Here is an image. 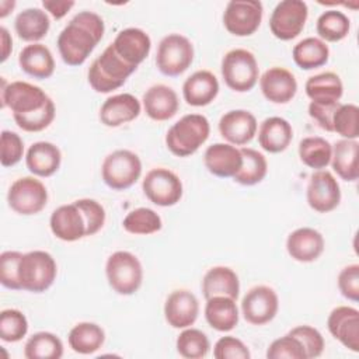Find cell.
<instances>
[{
	"instance_id": "f1b7e54d",
	"label": "cell",
	"mask_w": 359,
	"mask_h": 359,
	"mask_svg": "<svg viewBox=\"0 0 359 359\" xmlns=\"http://www.w3.org/2000/svg\"><path fill=\"white\" fill-rule=\"evenodd\" d=\"M293 139L292 125L280 116L264 119L258 128V143L268 153L285 151Z\"/></svg>"
},
{
	"instance_id": "3957f363",
	"label": "cell",
	"mask_w": 359,
	"mask_h": 359,
	"mask_svg": "<svg viewBox=\"0 0 359 359\" xmlns=\"http://www.w3.org/2000/svg\"><path fill=\"white\" fill-rule=\"evenodd\" d=\"M136 69L119 57L109 43L90 65L87 79L94 91L107 94L122 87Z\"/></svg>"
},
{
	"instance_id": "603a6c76",
	"label": "cell",
	"mask_w": 359,
	"mask_h": 359,
	"mask_svg": "<svg viewBox=\"0 0 359 359\" xmlns=\"http://www.w3.org/2000/svg\"><path fill=\"white\" fill-rule=\"evenodd\" d=\"M203 164L216 177L233 178L243 164L241 150L230 143H215L205 150Z\"/></svg>"
},
{
	"instance_id": "f6af8a7d",
	"label": "cell",
	"mask_w": 359,
	"mask_h": 359,
	"mask_svg": "<svg viewBox=\"0 0 359 359\" xmlns=\"http://www.w3.org/2000/svg\"><path fill=\"white\" fill-rule=\"evenodd\" d=\"M56 107L50 100L43 108L25 115H13L17 126L24 132H41L46 129L55 119Z\"/></svg>"
},
{
	"instance_id": "60d3db41",
	"label": "cell",
	"mask_w": 359,
	"mask_h": 359,
	"mask_svg": "<svg viewBox=\"0 0 359 359\" xmlns=\"http://www.w3.org/2000/svg\"><path fill=\"white\" fill-rule=\"evenodd\" d=\"M122 227L136 236H147L161 230L163 222L157 212L150 208H137L130 210L122 220Z\"/></svg>"
},
{
	"instance_id": "d6a6232c",
	"label": "cell",
	"mask_w": 359,
	"mask_h": 359,
	"mask_svg": "<svg viewBox=\"0 0 359 359\" xmlns=\"http://www.w3.org/2000/svg\"><path fill=\"white\" fill-rule=\"evenodd\" d=\"M50 28V21L46 11L31 7L25 8L17 14L14 20V29L20 39L25 42L36 43L42 38L46 36Z\"/></svg>"
},
{
	"instance_id": "8d00e7d4",
	"label": "cell",
	"mask_w": 359,
	"mask_h": 359,
	"mask_svg": "<svg viewBox=\"0 0 359 359\" xmlns=\"http://www.w3.org/2000/svg\"><path fill=\"white\" fill-rule=\"evenodd\" d=\"M331 156L332 144L321 136H307L299 143L300 161L313 170L325 168L331 161Z\"/></svg>"
},
{
	"instance_id": "bcb514c9",
	"label": "cell",
	"mask_w": 359,
	"mask_h": 359,
	"mask_svg": "<svg viewBox=\"0 0 359 359\" xmlns=\"http://www.w3.org/2000/svg\"><path fill=\"white\" fill-rule=\"evenodd\" d=\"M287 334L300 341L307 359L318 358L323 353L325 344L321 332L317 328L304 324V325H297L292 328Z\"/></svg>"
},
{
	"instance_id": "6da1fadb",
	"label": "cell",
	"mask_w": 359,
	"mask_h": 359,
	"mask_svg": "<svg viewBox=\"0 0 359 359\" xmlns=\"http://www.w3.org/2000/svg\"><path fill=\"white\" fill-rule=\"evenodd\" d=\"M104 32V20L97 13H77L60 31L56 41L62 60L69 66H81L102 39Z\"/></svg>"
},
{
	"instance_id": "7c38bea8",
	"label": "cell",
	"mask_w": 359,
	"mask_h": 359,
	"mask_svg": "<svg viewBox=\"0 0 359 359\" xmlns=\"http://www.w3.org/2000/svg\"><path fill=\"white\" fill-rule=\"evenodd\" d=\"M52 98L38 86L27 81H11L1 87V107H7L13 115H25L43 108Z\"/></svg>"
},
{
	"instance_id": "9c48e42d",
	"label": "cell",
	"mask_w": 359,
	"mask_h": 359,
	"mask_svg": "<svg viewBox=\"0 0 359 359\" xmlns=\"http://www.w3.org/2000/svg\"><path fill=\"white\" fill-rule=\"evenodd\" d=\"M7 202L11 210L18 215H36L48 203V191L43 182L38 178L21 177L8 188Z\"/></svg>"
},
{
	"instance_id": "7bdbcfd3",
	"label": "cell",
	"mask_w": 359,
	"mask_h": 359,
	"mask_svg": "<svg viewBox=\"0 0 359 359\" xmlns=\"http://www.w3.org/2000/svg\"><path fill=\"white\" fill-rule=\"evenodd\" d=\"M332 132L342 139L356 140L359 137V108L355 104H339L332 118Z\"/></svg>"
},
{
	"instance_id": "ee69618b",
	"label": "cell",
	"mask_w": 359,
	"mask_h": 359,
	"mask_svg": "<svg viewBox=\"0 0 359 359\" xmlns=\"http://www.w3.org/2000/svg\"><path fill=\"white\" fill-rule=\"evenodd\" d=\"M28 332V320L17 309H6L0 313V338L4 342H18Z\"/></svg>"
},
{
	"instance_id": "9f6ffc18",
	"label": "cell",
	"mask_w": 359,
	"mask_h": 359,
	"mask_svg": "<svg viewBox=\"0 0 359 359\" xmlns=\"http://www.w3.org/2000/svg\"><path fill=\"white\" fill-rule=\"evenodd\" d=\"M0 42H1V62H6L13 49V39L6 27H0Z\"/></svg>"
},
{
	"instance_id": "6f0895ef",
	"label": "cell",
	"mask_w": 359,
	"mask_h": 359,
	"mask_svg": "<svg viewBox=\"0 0 359 359\" xmlns=\"http://www.w3.org/2000/svg\"><path fill=\"white\" fill-rule=\"evenodd\" d=\"M14 7H15V1H10V0L0 1V18H4Z\"/></svg>"
},
{
	"instance_id": "9a60e30c",
	"label": "cell",
	"mask_w": 359,
	"mask_h": 359,
	"mask_svg": "<svg viewBox=\"0 0 359 359\" xmlns=\"http://www.w3.org/2000/svg\"><path fill=\"white\" fill-rule=\"evenodd\" d=\"M306 198L309 206L318 213L334 210L341 202V188L335 177L327 170H318L311 174Z\"/></svg>"
},
{
	"instance_id": "ffe728a7",
	"label": "cell",
	"mask_w": 359,
	"mask_h": 359,
	"mask_svg": "<svg viewBox=\"0 0 359 359\" xmlns=\"http://www.w3.org/2000/svg\"><path fill=\"white\" fill-rule=\"evenodd\" d=\"M259 88L269 102L287 104L297 93V81L290 70L273 66L259 77Z\"/></svg>"
},
{
	"instance_id": "4316f807",
	"label": "cell",
	"mask_w": 359,
	"mask_h": 359,
	"mask_svg": "<svg viewBox=\"0 0 359 359\" xmlns=\"http://www.w3.org/2000/svg\"><path fill=\"white\" fill-rule=\"evenodd\" d=\"M62 163L60 149L50 142L32 143L25 154L27 168L36 177L53 175Z\"/></svg>"
},
{
	"instance_id": "e575fe53",
	"label": "cell",
	"mask_w": 359,
	"mask_h": 359,
	"mask_svg": "<svg viewBox=\"0 0 359 359\" xmlns=\"http://www.w3.org/2000/svg\"><path fill=\"white\" fill-rule=\"evenodd\" d=\"M105 341V332L104 330L90 321H83L76 324L67 337L69 346L72 351L80 355H91L97 352Z\"/></svg>"
},
{
	"instance_id": "f35d334b",
	"label": "cell",
	"mask_w": 359,
	"mask_h": 359,
	"mask_svg": "<svg viewBox=\"0 0 359 359\" xmlns=\"http://www.w3.org/2000/svg\"><path fill=\"white\" fill-rule=\"evenodd\" d=\"M243 164L233 180L241 185H255L261 182L268 172V161L262 153L251 147H241Z\"/></svg>"
},
{
	"instance_id": "f546056e",
	"label": "cell",
	"mask_w": 359,
	"mask_h": 359,
	"mask_svg": "<svg viewBox=\"0 0 359 359\" xmlns=\"http://www.w3.org/2000/svg\"><path fill=\"white\" fill-rule=\"evenodd\" d=\"M202 293L205 299L213 296H227L237 300L240 294V280L237 273L229 266H213L202 279Z\"/></svg>"
},
{
	"instance_id": "d590c367",
	"label": "cell",
	"mask_w": 359,
	"mask_h": 359,
	"mask_svg": "<svg viewBox=\"0 0 359 359\" xmlns=\"http://www.w3.org/2000/svg\"><path fill=\"white\" fill-rule=\"evenodd\" d=\"M294 63L303 70H313L324 66L330 59V48L320 38L309 36L293 46Z\"/></svg>"
},
{
	"instance_id": "c3c4849f",
	"label": "cell",
	"mask_w": 359,
	"mask_h": 359,
	"mask_svg": "<svg viewBox=\"0 0 359 359\" xmlns=\"http://www.w3.org/2000/svg\"><path fill=\"white\" fill-rule=\"evenodd\" d=\"M22 252L4 251L0 255V282L4 287L11 290H21L18 279V265Z\"/></svg>"
},
{
	"instance_id": "8fae6325",
	"label": "cell",
	"mask_w": 359,
	"mask_h": 359,
	"mask_svg": "<svg viewBox=\"0 0 359 359\" xmlns=\"http://www.w3.org/2000/svg\"><path fill=\"white\" fill-rule=\"evenodd\" d=\"M309 17V7L303 0H283L272 10L269 29L280 41L294 39L304 28Z\"/></svg>"
},
{
	"instance_id": "484cf974",
	"label": "cell",
	"mask_w": 359,
	"mask_h": 359,
	"mask_svg": "<svg viewBox=\"0 0 359 359\" xmlns=\"http://www.w3.org/2000/svg\"><path fill=\"white\" fill-rule=\"evenodd\" d=\"M219 94V81L209 70L192 73L182 84V95L188 105L206 107Z\"/></svg>"
},
{
	"instance_id": "681fc988",
	"label": "cell",
	"mask_w": 359,
	"mask_h": 359,
	"mask_svg": "<svg viewBox=\"0 0 359 359\" xmlns=\"http://www.w3.org/2000/svg\"><path fill=\"white\" fill-rule=\"evenodd\" d=\"M0 149H1V165L13 167L21 161L24 156V142L18 133L11 130H3L0 137Z\"/></svg>"
},
{
	"instance_id": "e0dca14e",
	"label": "cell",
	"mask_w": 359,
	"mask_h": 359,
	"mask_svg": "<svg viewBox=\"0 0 359 359\" xmlns=\"http://www.w3.org/2000/svg\"><path fill=\"white\" fill-rule=\"evenodd\" d=\"M199 314L196 296L187 289L171 292L164 303V318L172 328L184 330L191 327Z\"/></svg>"
},
{
	"instance_id": "db71d44e",
	"label": "cell",
	"mask_w": 359,
	"mask_h": 359,
	"mask_svg": "<svg viewBox=\"0 0 359 359\" xmlns=\"http://www.w3.org/2000/svg\"><path fill=\"white\" fill-rule=\"evenodd\" d=\"M341 102L337 104H317L310 102L309 104V115L318 123V126L327 132H332V118L335 114V109L338 108Z\"/></svg>"
},
{
	"instance_id": "4fadbf2b",
	"label": "cell",
	"mask_w": 359,
	"mask_h": 359,
	"mask_svg": "<svg viewBox=\"0 0 359 359\" xmlns=\"http://www.w3.org/2000/svg\"><path fill=\"white\" fill-rule=\"evenodd\" d=\"M264 14L258 0H231L223 13L224 28L234 36H250L261 25Z\"/></svg>"
},
{
	"instance_id": "ba28073f",
	"label": "cell",
	"mask_w": 359,
	"mask_h": 359,
	"mask_svg": "<svg viewBox=\"0 0 359 359\" xmlns=\"http://www.w3.org/2000/svg\"><path fill=\"white\" fill-rule=\"evenodd\" d=\"M194 45L181 34L165 35L156 53V66L164 76L175 77L182 74L194 62Z\"/></svg>"
},
{
	"instance_id": "44dd1931",
	"label": "cell",
	"mask_w": 359,
	"mask_h": 359,
	"mask_svg": "<svg viewBox=\"0 0 359 359\" xmlns=\"http://www.w3.org/2000/svg\"><path fill=\"white\" fill-rule=\"evenodd\" d=\"M111 45L119 57L137 67L149 56L151 39L146 31L130 27L119 31Z\"/></svg>"
},
{
	"instance_id": "277c9868",
	"label": "cell",
	"mask_w": 359,
	"mask_h": 359,
	"mask_svg": "<svg viewBox=\"0 0 359 359\" xmlns=\"http://www.w3.org/2000/svg\"><path fill=\"white\" fill-rule=\"evenodd\" d=\"M56 275V261L48 251L34 250L22 254L18 265L21 290L42 293L53 285Z\"/></svg>"
},
{
	"instance_id": "2e32d148",
	"label": "cell",
	"mask_w": 359,
	"mask_h": 359,
	"mask_svg": "<svg viewBox=\"0 0 359 359\" xmlns=\"http://www.w3.org/2000/svg\"><path fill=\"white\" fill-rule=\"evenodd\" d=\"M50 231L62 241H77L87 237V223L81 209L76 202L56 208L49 219Z\"/></svg>"
},
{
	"instance_id": "83f0119b",
	"label": "cell",
	"mask_w": 359,
	"mask_h": 359,
	"mask_svg": "<svg viewBox=\"0 0 359 359\" xmlns=\"http://www.w3.org/2000/svg\"><path fill=\"white\" fill-rule=\"evenodd\" d=\"M18 65L22 72L38 80L49 79L55 72V59L50 49L39 42L21 49Z\"/></svg>"
},
{
	"instance_id": "8992f818",
	"label": "cell",
	"mask_w": 359,
	"mask_h": 359,
	"mask_svg": "<svg viewBox=\"0 0 359 359\" xmlns=\"http://www.w3.org/2000/svg\"><path fill=\"white\" fill-rule=\"evenodd\" d=\"M222 76L229 88L245 93L255 87L258 81V63L252 52L237 48L229 50L222 59Z\"/></svg>"
},
{
	"instance_id": "b9f144b4",
	"label": "cell",
	"mask_w": 359,
	"mask_h": 359,
	"mask_svg": "<svg viewBox=\"0 0 359 359\" xmlns=\"http://www.w3.org/2000/svg\"><path fill=\"white\" fill-rule=\"evenodd\" d=\"M180 356L187 359H202L210 349L209 338L198 328H184L175 342Z\"/></svg>"
},
{
	"instance_id": "52a82bcc",
	"label": "cell",
	"mask_w": 359,
	"mask_h": 359,
	"mask_svg": "<svg viewBox=\"0 0 359 359\" xmlns=\"http://www.w3.org/2000/svg\"><path fill=\"white\" fill-rule=\"evenodd\" d=\"M142 175L139 156L128 149H118L109 153L101 165V177L107 187L114 191L130 188Z\"/></svg>"
},
{
	"instance_id": "816d5d0a",
	"label": "cell",
	"mask_w": 359,
	"mask_h": 359,
	"mask_svg": "<svg viewBox=\"0 0 359 359\" xmlns=\"http://www.w3.org/2000/svg\"><path fill=\"white\" fill-rule=\"evenodd\" d=\"M213 356L216 359H250L251 353L241 339L226 335L219 338L215 344Z\"/></svg>"
},
{
	"instance_id": "ac0fdd59",
	"label": "cell",
	"mask_w": 359,
	"mask_h": 359,
	"mask_svg": "<svg viewBox=\"0 0 359 359\" xmlns=\"http://www.w3.org/2000/svg\"><path fill=\"white\" fill-rule=\"evenodd\" d=\"M330 334L352 352L359 351V310L351 306H338L327 318Z\"/></svg>"
},
{
	"instance_id": "11a10c76",
	"label": "cell",
	"mask_w": 359,
	"mask_h": 359,
	"mask_svg": "<svg viewBox=\"0 0 359 359\" xmlns=\"http://www.w3.org/2000/svg\"><path fill=\"white\" fill-rule=\"evenodd\" d=\"M73 6H74V1L72 0H43L42 1V7L56 20L63 18Z\"/></svg>"
},
{
	"instance_id": "1f68e13d",
	"label": "cell",
	"mask_w": 359,
	"mask_h": 359,
	"mask_svg": "<svg viewBox=\"0 0 359 359\" xmlns=\"http://www.w3.org/2000/svg\"><path fill=\"white\" fill-rule=\"evenodd\" d=\"M307 97L317 104H337L344 94L341 77L334 72H324L307 79L304 84Z\"/></svg>"
},
{
	"instance_id": "7a4b0ae2",
	"label": "cell",
	"mask_w": 359,
	"mask_h": 359,
	"mask_svg": "<svg viewBox=\"0 0 359 359\" xmlns=\"http://www.w3.org/2000/svg\"><path fill=\"white\" fill-rule=\"evenodd\" d=\"M210 125L201 114H188L180 118L165 133V146L177 157H188L208 140Z\"/></svg>"
},
{
	"instance_id": "d4e9b609",
	"label": "cell",
	"mask_w": 359,
	"mask_h": 359,
	"mask_svg": "<svg viewBox=\"0 0 359 359\" xmlns=\"http://www.w3.org/2000/svg\"><path fill=\"white\" fill-rule=\"evenodd\" d=\"M146 115L157 122L171 119L180 108L177 93L165 84H154L146 90L142 98Z\"/></svg>"
},
{
	"instance_id": "4dcf8cb0",
	"label": "cell",
	"mask_w": 359,
	"mask_h": 359,
	"mask_svg": "<svg viewBox=\"0 0 359 359\" xmlns=\"http://www.w3.org/2000/svg\"><path fill=\"white\" fill-rule=\"evenodd\" d=\"M205 318L208 324L220 332H229L238 324V309L236 300L227 296L206 299Z\"/></svg>"
},
{
	"instance_id": "cb8c5ba5",
	"label": "cell",
	"mask_w": 359,
	"mask_h": 359,
	"mask_svg": "<svg viewBox=\"0 0 359 359\" xmlns=\"http://www.w3.org/2000/svg\"><path fill=\"white\" fill-rule=\"evenodd\" d=\"M323 234L313 227H299L286 240L287 254L297 262H313L324 252Z\"/></svg>"
},
{
	"instance_id": "7dc6e473",
	"label": "cell",
	"mask_w": 359,
	"mask_h": 359,
	"mask_svg": "<svg viewBox=\"0 0 359 359\" xmlns=\"http://www.w3.org/2000/svg\"><path fill=\"white\" fill-rule=\"evenodd\" d=\"M268 359H307L300 341L289 334L276 338L266 349Z\"/></svg>"
},
{
	"instance_id": "836d02e7",
	"label": "cell",
	"mask_w": 359,
	"mask_h": 359,
	"mask_svg": "<svg viewBox=\"0 0 359 359\" xmlns=\"http://www.w3.org/2000/svg\"><path fill=\"white\" fill-rule=\"evenodd\" d=\"M358 140L341 139L332 146V156L330 164L337 175L344 181H356L359 175L358 170Z\"/></svg>"
},
{
	"instance_id": "5bb4252c",
	"label": "cell",
	"mask_w": 359,
	"mask_h": 359,
	"mask_svg": "<svg viewBox=\"0 0 359 359\" xmlns=\"http://www.w3.org/2000/svg\"><path fill=\"white\" fill-rule=\"evenodd\" d=\"M279 310L276 292L265 285L251 287L241 300V314L252 325H264L272 321Z\"/></svg>"
},
{
	"instance_id": "7402d4cb",
	"label": "cell",
	"mask_w": 359,
	"mask_h": 359,
	"mask_svg": "<svg viewBox=\"0 0 359 359\" xmlns=\"http://www.w3.org/2000/svg\"><path fill=\"white\" fill-rule=\"evenodd\" d=\"M142 112L140 101L129 94L122 93L108 97L100 108V121L108 128H118L121 125L135 121Z\"/></svg>"
},
{
	"instance_id": "ab89813d",
	"label": "cell",
	"mask_w": 359,
	"mask_h": 359,
	"mask_svg": "<svg viewBox=\"0 0 359 359\" xmlns=\"http://www.w3.org/2000/svg\"><path fill=\"white\" fill-rule=\"evenodd\" d=\"M316 29L321 41L339 42L349 34L351 21L339 10H327L317 18Z\"/></svg>"
},
{
	"instance_id": "74e56055",
	"label": "cell",
	"mask_w": 359,
	"mask_h": 359,
	"mask_svg": "<svg viewBox=\"0 0 359 359\" xmlns=\"http://www.w3.org/2000/svg\"><path fill=\"white\" fill-rule=\"evenodd\" d=\"M24 356L27 359H60L63 356V342L53 332H35L24 345Z\"/></svg>"
},
{
	"instance_id": "f5cc1de1",
	"label": "cell",
	"mask_w": 359,
	"mask_h": 359,
	"mask_svg": "<svg viewBox=\"0 0 359 359\" xmlns=\"http://www.w3.org/2000/svg\"><path fill=\"white\" fill-rule=\"evenodd\" d=\"M337 282H338V289L345 299L351 302L359 300V265L358 264H352L342 268L338 273Z\"/></svg>"
},
{
	"instance_id": "5b68a950",
	"label": "cell",
	"mask_w": 359,
	"mask_h": 359,
	"mask_svg": "<svg viewBox=\"0 0 359 359\" xmlns=\"http://www.w3.org/2000/svg\"><path fill=\"white\" fill-rule=\"evenodd\" d=\"M108 285L122 296L136 293L143 282V266L139 258L129 251L112 252L105 264Z\"/></svg>"
},
{
	"instance_id": "30bf717a",
	"label": "cell",
	"mask_w": 359,
	"mask_h": 359,
	"mask_svg": "<svg viewBox=\"0 0 359 359\" xmlns=\"http://www.w3.org/2000/svg\"><path fill=\"white\" fill-rule=\"evenodd\" d=\"M142 189L151 203L163 208L177 205L184 192L180 177L164 167L150 170L143 178Z\"/></svg>"
},
{
	"instance_id": "d6986e66",
	"label": "cell",
	"mask_w": 359,
	"mask_h": 359,
	"mask_svg": "<svg viewBox=\"0 0 359 359\" xmlns=\"http://www.w3.org/2000/svg\"><path fill=\"white\" fill-rule=\"evenodd\" d=\"M258 123L254 114L245 109H231L219 121L220 136L233 146H244L257 135Z\"/></svg>"
},
{
	"instance_id": "f907efd6",
	"label": "cell",
	"mask_w": 359,
	"mask_h": 359,
	"mask_svg": "<svg viewBox=\"0 0 359 359\" xmlns=\"http://www.w3.org/2000/svg\"><path fill=\"white\" fill-rule=\"evenodd\" d=\"M76 205L81 209L86 223H87V237L97 234L105 224V209L104 206L97 202L95 199L83 198L74 201Z\"/></svg>"
}]
</instances>
